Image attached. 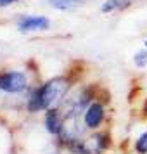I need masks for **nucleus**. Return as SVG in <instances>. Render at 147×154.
Returning a JSON list of instances; mask_svg holds the SVG:
<instances>
[{"instance_id": "f257e3e1", "label": "nucleus", "mask_w": 147, "mask_h": 154, "mask_svg": "<svg viewBox=\"0 0 147 154\" xmlns=\"http://www.w3.org/2000/svg\"><path fill=\"white\" fill-rule=\"evenodd\" d=\"M66 88H68V82L64 78L50 80L47 85H43L42 88H38L31 95V99H29V111H40V109L54 107L66 94Z\"/></svg>"}, {"instance_id": "f03ea898", "label": "nucleus", "mask_w": 147, "mask_h": 154, "mask_svg": "<svg viewBox=\"0 0 147 154\" xmlns=\"http://www.w3.org/2000/svg\"><path fill=\"white\" fill-rule=\"evenodd\" d=\"M26 87V76L23 73H4L0 75V90L19 92Z\"/></svg>"}, {"instance_id": "7ed1b4c3", "label": "nucleus", "mask_w": 147, "mask_h": 154, "mask_svg": "<svg viewBox=\"0 0 147 154\" xmlns=\"http://www.w3.org/2000/svg\"><path fill=\"white\" fill-rule=\"evenodd\" d=\"M61 133H63V139L68 140V142H73L76 140V135H78V123H76V118L75 114H71L63 121V128H61Z\"/></svg>"}, {"instance_id": "20e7f679", "label": "nucleus", "mask_w": 147, "mask_h": 154, "mask_svg": "<svg viewBox=\"0 0 147 154\" xmlns=\"http://www.w3.org/2000/svg\"><path fill=\"white\" fill-rule=\"evenodd\" d=\"M102 116H104V111H102V106L100 104H90L88 106V109L85 112V123L87 126H97L100 121H102Z\"/></svg>"}, {"instance_id": "39448f33", "label": "nucleus", "mask_w": 147, "mask_h": 154, "mask_svg": "<svg viewBox=\"0 0 147 154\" xmlns=\"http://www.w3.org/2000/svg\"><path fill=\"white\" fill-rule=\"evenodd\" d=\"M47 28H49V21L45 17H26L19 23L21 31H33V29H47Z\"/></svg>"}, {"instance_id": "423d86ee", "label": "nucleus", "mask_w": 147, "mask_h": 154, "mask_svg": "<svg viewBox=\"0 0 147 154\" xmlns=\"http://www.w3.org/2000/svg\"><path fill=\"white\" fill-rule=\"evenodd\" d=\"M45 123H47V130H49L50 133H59L61 128H63V119L59 118V114H57L56 109H50L49 111Z\"/></svg>"}, {"instance_id": "0eeeda50", "label": "nucleus", "mask_w": 147, "mask_h": 154, "mask_svg": "<svg viewBox=\"0 0 147 154\" xmlns=\"http://www.w3.org/2000/svg\"><path fill=\"white\" fill-rule=\"evenodd\" d=\"M78 0H50V4L57 9H69L76 4Z\"/></svg>"}, {"instance_id": "6e6552de", "label": "nucleus", "mask_w": 147, "mask_h": 154, "mask_svg": "<svg viewBox=\"0 0 147 154\" xmlns=\"http://www.w3.org/2000/svg\"><path fill=\"white\" fill-rule=\"evenodd\" d=\"M126 4H128V0H109L107 4H104V5H102V11H104V12H109V11H112L114 7L126 5Z\"/></svg>"}, {"instance_id": "1a4fd4ad", "label": "nucleus", "mask_w": 147, "mask_h": 154, "mask_svg": "<svg viewBox=\"0 0 147 154\" xmlns=\"http://www.w3.org/2000/svg\"><path fill=\"white\" fill-rule=\"evenodd\" d=\"M137 151H139L140 154L147 152V133H144V135L137 140Z\"/></svg>"}, {"instance_id": "9d476101", "label": "nucleus", "mask_w": 147, "mask_h": 154, "mask_svg": "<svg viewBox=\"0 0 147 154\" xmlns=\"http://www.w3.org/2000/svg\"><path fill=\"white\" fill-rule=\"evenodd\" d=\"M145 63H147L145 54H137V56H135V64H137V66H145Z\"/></svg>"}, {"instance_id": "9b49d317", "label": "nucleus", "mask_w": 147, "mask_h": 154, "mask_svg": "<svg viewBox=\"0 0 147 154\" xmlns=\"http://www.w3.org/2000/svg\"><path fill=\"white\" fill-rule=\"evenodd\" d=\"M12 2H16V0H0V5L5 7V5H9V4H12Z\"/></svg>"}, {"instance_id": "f8f14e48", "label": "nucleus", "mask_w": 147, "mask_h": 154, "mask_svg": "<svg viewBox=\"0 0 147 154\" xmlns=\"http://www.w3.org/2000/svg\"><path fill=\"white\" fill-rule=\"evenodd\" d=\"M145 45H147V43H145Z\"/></svg>"}]
</instances>
